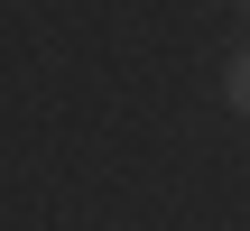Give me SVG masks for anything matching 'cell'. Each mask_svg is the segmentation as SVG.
<instances>
[{"mask_svg": "<svg viewBox=\"0 0 250 231\" xmlns=\"http://www.w3.org/2000/svg\"><path fill=\"white\" fill-rule=\"evenodd\" d=\"M223 102H232V111H241V120H250V37H241V56L223 65Z\"/></svg>", "mask_w": 250, "mask_h": 231, "instance_id": "obj_1", "label": "cell"}, {"mask_svg": "<svg viewBox=\"0 0 250 231\" xmlns=\"http://www.w3.org/2000/svg\"><path fill=\"white\" fill-rule=\"evenodd\" d=\"M232 9H241V28H250V0H232Z\"/></svg>", "mask_w": 250, "mask_h": 231, "instance_id": "obj_2", "label": "cell"}]
</instances>
